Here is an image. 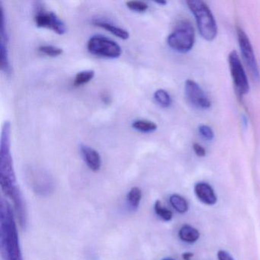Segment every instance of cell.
<instances>
[{
    "label": "cell",
    "instance_id": "6da1fadb",
    "mask_svg": "<svg viewBox=\"0 0 260 260\" xmlns=\"http://www.w3.org/2000/svg\"><path fill=\"white\" fill-rule=\"evenodd\" d=\"M10 140L11 125L9 121H6L0 141V184L4 194L13 201L19 225L25 230L28 224V214L23 196L16 182L10 150Z\"/></svg>",
    "mask_w": 260,
    "mask_h": 260
},
{
    "label": "cell",
    "instance_id": "7a4b0ae2",
    "mask_svg": "<svg viewBox=\"0 0 260 260\" xmlns=\"http://www.w3.org/2000/svg\"><path fill=\"white\" fill-rule=\"evenodd\" d=\"M186 4L196 18L202 38L208 42L214 40L217 34V23L206 3L202 0H189Z\"/></svg>",
    "mask_w": 260,
    "mask_h": 260
},
{
    "label": "cell",
    "instance_id": "3957f363",
    "mask_svg": "<svg viewBox=\"0 0 260 260\" xmlns=\"http://www.w3.org/2000/svg\"><path fill=\"white\" fill-rule=\"evenodd\" d=\"M196 41L194 28L188 20L179 22L174 31L167 38V43L172 49L179 52L189 51Z\"/></svg>",
    "mask_w": 260,
    "mask_h": 260
},
{
    "label": "cell",
    "instance_id": "277c9868",
    "mask_svg": "<svg viewBox=\"0 0 260 260\" xmlns=\"http://www.w3.org/2000/svg\"><path fill=\"white\" fill-rule=\"evenodd\" d=\"M228 63L236 92L239 97L242 98L249 92V84L247 76L237 51H233L230 53Z\"/></svg>",
    "mask_w": 260,
    "mask_h": 260
},
{
    "label": "cell",
    "instance_id": "5b68a950",
    "mask_svg": "<svg viewBox=\"0 0 260 260\" xmlns=\"http://www.w3.org/2000/svg\"><path fill=\"white\" fill-rule=\"evenodd\" d=\"M87 49L94 55L106 58H118L121 54V48L118 44L112 39L100 36H93L89 39Z\"/></svg>",
    "mask_w": 260,
    "mask_h": 260
},
{
    "label": "cell",
    "instance_id": "8992f818",
    "mask_svg": "<svg viewBox=\"0 0 260 260\" xmlns=\"http://www.w3.org/2000/svg\"><path fill=\"white\" fill-rule=\"evenodd\" d=\"M237 34L239 46L241 50L243 60L249 70L251 77L255 81H258L260 80L259 71L250 41L244 31L240 27L237 28Z\"/></svg>",
    "mask_w": 260,
    "mask_h": 260
},
{
    "label": "cell",
    "instance_id": "52a82bcc",
    "mask_svg": "<svg viewBox=\"0 0 260 260\" xmlns=\"http://www.w3.org/2000/svg\"><path fill=\"white\" fill-rule=\"evenodd\" d=\"M28 182L31 190L41 196H48L54 191L52 178L42 170H31L28 173Z\"/></svg>",
    "mask_w": 260,
    "mask_h": 260
},
{
    "label": "cell",
    "instance_id": "ba28073f",
    "mask_svg": "<svg viewBox=\"0 0 260 260\" xmlns=\"http://www.w3.org/2000/svg\"><path fill=\"white\" fill-rule=\"evenodd\" d=\"M35 22L39 28L52 30L59 36H63L68 30L64 22L55 13L47 11L43 7L38 9L35 16Z\"/></svg>",
    "mask_w": 260,
    "mask_h": 260
},
{
    "label": "cell",
    "instance_id": "9c48e42d",
    "mask_svg": "<svg viewBox=\"0 0 260 260\" xmlns=\"http://www.w3.org/2000/svg\"><path fill=\"white\" fill-rule=\"evenodd\" d=\"M185 93L187 100L198 109H206L211 106V101L203 89L193 80L185 82Z\"/></svg>",
    "mask_w": 260,
    "mask_h": 260
},
{
    "label": "cell",
    "instance_id": "30bf717a",
    "mask_svg": "<svg viewBox=\"0 0 260 260\" xmlns=\"http://www.w3.org/2000/svg\"><path fill=\"white\" fill-rule=\"evenodd\" d=\"M1 41H0V65L1 71L9 75L11 73L10 59H9L8 37L6 31L5 16L3 8H1Z\"/></svg>",
    "mask_w": 260,
    "mask_h": 260
},
{
    "label": "cell",
    "instance_id": "8fae6325",
    "mask_svg": "<svg viewBox=\"0 0 260 260\" xmlns=\"http://www.w3.org/2000/svg\"><path fill=\"white\" fill-rule=\"evenodd\" d=\"M80 151L85 162L92 171L98 172L101 169V156L95 149L87 145H81Z\"/></svg>",
    "mask_w": 260,
    "mask_h": 260
},
{
    "label": "cell",
    "instance_id": "7c38bea8",
    "mask_svg": "<svg viewBox=\"0 0 260 260\" xmlns=\"http://www.w3.org/2000/svg\"><path fill=\"white\" fill-rule=\"evenodd\" d=\"M194 193L198 199L208 205H213L217 202V196L212 187L206 182H199L194 186Z\"/></svg>",
    "mask_w": 260,
    "mask_h": 260
},
{
    "label": "cell",
    "instance_id": "4fadbf2b",
    "mask_svg": "<svg viewBox=\"0 0 260 260\" xmlns=\"http://www.w3.org/2000/svg\"><path fill=\"white\" fill-rule=\"evenodd\" d=\"M95 26L100 27V28H104L107 30L109 32L112 33L114 36L123 40H127L129 39V33L124 28H120V27L115 26L113 24L109 23L106 21L100 20V19H95L92 22Z\"/></svg>",
    "mask_w": 260,
    "mask_h": 260
},
{
    "label": "cell",
    "instance_id": "5bb4252c",
    "mask_svg": "<svg viewBox=\"0 0 260 260\" xmlns=\"http://www.w3.org/2000/svg\"><path fill=\"white\" fill-rule=\"evenodd\" d=\"M179 237L182 241L186 243H194L200 237V233L191 225L185 224L179 231Z\"/></svg>",
    "mask_w": 260,
    "mask_h": 260
},
{
    "label": "cell",
    "instance_id": "9a60e30c",
    "mask_svg": "<svg viewBox=\"0 0 260 260\" xmlns=\"http://www.w3.org/2000/svg\"><path fill=\"white\" fill-rule=\"evenodd\" d=\"M132 127L142 133H151L157 129V124L149 120L139 119L133 121Z\"/></svg>",
    "mask_w": 260,
    "mask_h": 260
},
{
    "label": "cell",
    "instance_id": "2e32d148",
    "mask_svg": "<svg viewBox=\"0 0 260 260\" xmlns=\"http://www.w3.org/2000/svg\"><path fill=\"white\" fill-rule=\"evenodd\" d=\"M170 204L177 212L184 214L187 212L188 209V205L187 201L182 196L174 194L171 196L170 199Z\"/></svg>",
    "mask_w": 260,
    "mask_h": 260
},
{
    "label": "cell",
    "instance_id": "e0dca14e",
    "mask_svg": "<svg viewBox=\"0 0 260 260\" xmlns=\"http://www.w3.org/2000/svg\"><path fill=\"white\" fill-rule=\"evenodd\" d=\"M142 198V192L138 187H133L131 188L127 194V202L131 208L133 210H137L139 207L140 202Z\"/></svg>",
    "mask_w": 260,
    "mask_h": 260
},
{
    "label": "cell",
    "instance_id": "ac0fdd59",
    "mask_svg": "<svg viewBox=\"0 0 260 260\" xmlns=\"http://www.w3.org/2000/svg\"><path fill=\"white\" fill-rule=\"evenodd\" d=\"M95 77V71L92 70H88V71H83L79 72L76 75L74 79V85L76 87L83 86V85L87 84Z\"/></svg>",
    "mask_w": 260,
    "mask_h": 260
},
{
    "label": "cell",
    "instance_id": "d6986e66",
    "mask_svg": "<svg viewBox=\"0 0 260 260\" xmlns=\"http://www.w3.org/2000/svg\"><path fill=\"white\" fill-rule=\"evenodd\" d=\"M155 101L162 108H168L171 106L172 99L170 94L164 89H158L154 92Z\"/></svg>",
    "mask_w": 260,
    "mask_h": 260
},
{
    "label": "cell",
    "instance_id": "ffe728a7",
    "mask_svg": "<svg viewBox=\"0 0 260 260\" xmlns=\"http://www.w3.org/2000/svg\"><path fill=\"white\" fill-rule=\"evenodd\" d=\"M154 210L156 214L159 216L160 218L165 221H170L173 218V213L171 211L162 206L160 201L157 200L155 202Z\"/></svg>",
    "mask_w": 260,
    "mask_h": 260
},
{
    "label": "cell",
    "instance_id": "44dd1931",
    "mask_svg": "<svg viewBox=\"0 0 260 260\" xmlns=\"http://www.w3.org/2000/svg\"><path fill=\"white\" fill-rule=\"evenodd\" d=\"M39 51L42 54L51 57H58L63 54L62 48L53 45H42L39 47Z\"/></svg>",
    "mask_w": 260,
    "mask_h": 260
},
{
    "label": "cell",
    "instance_id": "7402d4cb",
    "mask_svg": "<svg viewBox=\"0 0 260 260\" xmlns=\"http://www.w3.org/2000/svg\"><path fill=\"white\" fill-rule=\"evenodd\" d=\"M126 6L132 11L138 13H144L148 10V5L143 1H128L126 2Z\"/></svg>",
    "mask_w": 260,
    "mask_h": 260
},
{
    "label": "cell",
    "instance_id": "603a6c76",
    "mask_svg": "<svg viewBox=\"0 0 260 260\" xmlns=\"http://www.w3.org/2000/svg\"><path fill=\"white\" fill-rule=\"evenodd\" d=\"M199 133L201 136L208 141H211L214 139V133L212 129L208 125H201L199 128Z\"/></svg>",
    "mask_w": 260,
    "mask_h": 260
},
{
    "label": "cell",
    "instance_id": "cb8c5ba5",
    "mask_svg": "<svg viewBox=\"0 0 260 260\" xmlns=\"http://www.w3.org/2000/svg\"><path fill=\"white\" fill-rule=\"evenodd\" d=\"M193 150H194L196 154L198 156H200V157H204L206 155L205 149L201 144H198V143H194L193 144Z\"/></svg>",
    "mask_w": 260,
    "mask_h": 260
},
{
    "label": "cell",
    "instance_id": "d4e9b609",
    "mask_svg": "<svg viewBox=\"0 0 260 260\" xmlns=\"http://www.w3.org/2000/svg\"><path fill=\"white\" fill-rule=\"evenodd\" d=\"M218 260H234L231 255L224 250H219L217 252Z\"/></svg>",
    "mask_w": 260,
    "mask_h": 260
},
{
    "label": "cell",
    "instance_id": "484cf974",
    "mask_svg": "<svg viewBox=\"0 0 260 260\" xmlns=\"http://www.w3.org/2000/svg\"><path fill=\"white\" fill-rule=\"evenodd\" d=\"M102 100H103V101L106 104H109V103H111V98L110 96H109V94H103V96H102Z\"/></svg>",
    "mask_w": 260,
    "mask_h": 260
},
{
    "label": "cell",
    "instance_id": "4316f807",
    "mask_svg": "<svg viewBox=\"0 0 260 260\" xmlns=\"http://www.w3.org/2000/svg\"><path fill=\"white\" fill-rule=\"evenodd\" d=\"M192 257L193 253H191V252H185V253L182 254V258L184 260H191Z\"/></svg>",
    "mask_w": 260,
    "mask_h": 260
},
{
    "label": "cell",
    "instance_id": "83f0119b",
    "mask_svg": "<svg viewBox=\"0 0 260 260\" xmlns=\"http://www.w3.org/2000/svg\"><path fill=\"white\" fill-rule=\"evenodd\" d=\"M156 4H159V5L161 6H165L167 4V2L166 1H155Z\"/></svg>",
    "mask_w": 260,
    "mask_h": 260
},
{
    "label": "cell",
    "instance_id": "f1b7e54d",
    "mask_svg": "<svg viewBox=\"0 0 260 260\" xmlns=\"http://www.w3.org/2000/svg\"><path fill=\"white\" fill-rule=\"evenodd\" d=\"M162 260H175V259H173V258H162Z\"/></svg>",
    "mask_w": 260,
    "mask_h": 260
},
{
    "label": "cell",
    "instance_id": "f546056e",
    "mask_svg": "<svg viewBox=\"0 0 260 260\" xmlns=\"http://www.w3.org/2000/svg\"><path fill=\"white\" fill-rule=\"evenodd\" d=\"M22 260H23V259H22Z\"/></svg>",
    "mask_w": 260,
    "mask_h": 260
}]
</instances>
